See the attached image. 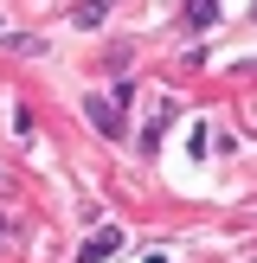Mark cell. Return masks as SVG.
Returning <instances> with one entry per match:
<instances>
[{
  "label": "cell",
  "instance_id": "6da1fadb",
  "mask_svg": "<svg viewBox=\"0 0 257 263\" xmlns=\"http://www.w3.org/2000/svg\"><path fill=\"white\" fill-rule=\"evenodd\" d=\"M116 244H122V231H116V225H103V231H97V238H90V244H84V251H77V263H103V257H109V251H116Z\"/></svg>",
  "mask_w": 257,
  "mask_h": 263
},
{
  "label": "cell",
  "instance_id": "7a4b0ae2",
  "mask_svg": "<svg viewBox=\"0 0 257 263\" xmlns=\"http://www.w3.org/2000/svg\"><path fill=\"white\" fill-rule=\"evenodd\" d=\"M84 109H90V122H97L103 135H122V116H116V103H103V97H90Z\"/></svg>",
  "mask_w": 257,
  "mask_h": 263
},
{
  "label": "cell",
  "instance_id": "3957f363",
  "mask_svg": "<svg viewBox=\"0 0 257 263\" xmlns=\"http://www.w3.org/2000/svg\"><path fill=\"white\" fill-rule=\"evenodd\" d=\"M103 7H109V0H84V7H77V26H97V20H103Z\"/></svg>",
  "mask_w": 257,
  "mask_h": 263
},
{
  "label": "cell",
  "instance_id": "277c9868",
  "mask_svg": "<svg viewBox=\"0 0 257 263\" xmlns=\"http://www.w3.org/2000/svg\"><path fill=\"white\" fill-rule=\"evenodd\" d=\"M0 231H7V218H0Z\"/></svg>",
  "mask_w": 257,
  "mask_h": 263
}]
</instances>
